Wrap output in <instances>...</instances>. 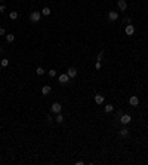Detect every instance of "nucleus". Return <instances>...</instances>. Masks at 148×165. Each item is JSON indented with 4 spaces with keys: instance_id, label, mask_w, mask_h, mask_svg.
I'll return each instance as SVG.
<instances>
[{
    "instance_id": "obj_1",
    "label": "nucleus",
    "mask_w": 148,
    "mask_h": 165,
    "mask_svg": "<svg viewBox=\"0 0 148 165\" xmlns=\"http://www.w3.org/2000/svg\"><path fill=\"white\" fill-rule=\"evenodd\" d=\"M40 18H42V14L40 12H31L30 14V21H31V23H39Z\"/></svg>"
},
{
    "instance_id": "obj_2",
    "label": "nucleus",
    "mask_w": 148,
    "mask_h": 165,
    "mask_svg": "<svg viewBox=\"0 0 148 165\" xmlns=\"http://www.w3.org/2000/svg\"><path fill=\"white\" fill-rule=\"evenodd\" d=\"M51 110L53 113H61V110H62V106L59 103H53L52 104V107H51Z\"/></svg>"
},
{
    "instance_id": "obj_3",
    "label": "nucleus",
    "mask_w": 148,
    "mask_h": 165,
    "mask_svg": "<svg viewBox=\"0 0 148 165\" xmlns=\"http://www.w3.org/2000/svg\"><path fill=\"white\" fill-rule=\"evenodd\" d=\"M126 34H127V36H132L133 34V33H135V27H133V24H127V25H126Z\"/></svg>"
},
{
    "instance_id": "obj_4",
    "label": "nucleus",
    "mask_w": 148,
    "mask_h": 165,
    "mask_svg": "<svg viewBox=\"0 0 148 165\" xmlns=\"http://www.w3.org/2000/svg\"><path fill=\"white\" fill-rule=\"evenodd\" d=\"M129 103H130V106L136 107V106H138V104H139V98L136 97V95H132V97L129 98Z\"/></svg>"
},
{
    "instance_id": "obj_5",
    "label": "nucleus",
    "mask_w": 148,
    "mask_h": 165,
    "mask_svg": "<svg viewBox=\"0 0 148 165\" xmlns=\"http://www.w3.org/2000/svg\"><path fill=\"white\" fill-rule=\"evenodd\" d=\"M67 74H68V78H76V76H77V70H76L74 67H70L67 70Z\"/></svg>"
},
{
    "instance_id": "obj_6",
    "label": "nucleus",
    "mask_w": 148,
    "mask_h": 165,
    "mask_svg": "<svg viewBox=\"0 0 148 165\" xmlns=\"http://www.w3.org/2000/svg\"><path fill=\"white\" fill-rule=\"evenodd\" d=\"M122 124H124V125H127V124H130V120H132V118L129 116V115H122Z\"/></svg>"
},
{
    "instance_id": "obj_7",
    "label": "nucleus",
    "mask_w": 148,
    "mask_h": 165,
    "mask_svg": "<svg viewBox=\"0 0 148 165\" xmlns=\"http://www.w3.org/2000/svg\"><path fill=\"white\" fill-rule=\"evenodd\" d=\"M108 19L110 21H117L118 19V14L117 12H110L108 14Z\"/></svg>"
},
{
    "instance_id": "obj_8",
    "label": "nucleus",
    "mask_w": 148,
    "mask_h": 165,
    "mask_svg": "<svg viewBox=\"0 0 148 165\" xmlns=\"http://www.w3.org/2000/svg\"><path fill=\"white\" fill-rule=\"evenodd\" d=\"M117 6L122 9V10H126V8H127V5H126V0H118V2H117Z\"/></svg>"
},
{
    "instance_id": "obj_9",
    "label": "nucleus",
    "mask_w": 148,
    "mask_h": 165,
    "mask_svg": "<svg viewBox=\"0 0 148 165\" xmlns=\"http://www.w3.org/2000/svg\"><path fill=\"white\" fill-rule=\"evenodd\" d=\"M68 79H70V78H68V74H61V76L58 78V80L61 82V83H67Z\"/></svg>"
},
{
    "instance_id": "obj_10",
    "label": "nucleus",
    "mask_w": 148,
    "mask_h": 165,
    "mask_svg": "<svg viewBox=\"0 0 148 165\" xmlns=\"http://www.w3.org/2000/svg\"><path fill=\"white\" fill-rule=\"evenodd\" d=\"M95 103H96V104H102V103H104V95L96 94V95H95Z\"/></svg>"
},
{
    "instance_id": "obj_11",
    "label": "nucleus",
    "mask_w": 148,
    "mask_h": 165,
    "mask_svg": "<svg viewBox=\"0 0 148 165\" xmlns=\"http://www.w3.org/2000/svg\"><path fill=\"white\" fill-rule=\"evenodd\" d=\"M42 94H43V95H47V94H51V86H49V85L43 86V88H42Z\"/></svg>"
},
{
    "instance_id": "obj_12",
    "label": "nucleus",
    "mask_w": 148,
    "mask_h": 165,
    "mask_svg": "<svg viewBox=\"0 0 148 165\" xmlns=\"http://www.w3.org/2000/svg\"><path fill=\"white\" fill-rule=\"evenodd\" d=\"M120 135H122V137H127V135H129V129H127V128L120 129Z\"/></svg>"
},
{
    "instance_id": "obj_13",
    "label": "nucleus",
    "mask_w": 148,
    "mask_h": 165,
    "mask_svg": "<svg viewBox=\"0 0 148 165\" xmlns=\"http://www.w3.org/2000/svg\"><path fill=\"white\" fill-rule=\"evenodd\" d=\"M42 15L49 16V15H51V9H49V8H43V9H42Z\"/></svg>"
},
{
    "instance_id": "obj_14",
    "label": "nucleus",
    "mask_w": 148,
    "mask_h": 165,
    "mask_svg": "<svg viewBox=\"0 0 148 165\" xmlns=\"http://www.w3.org/2000/svg\"><path fill=\"white\" fill-rule=\"evenodd\" d=\"M104 110H105V112H107V113H111V112H113V110H114V107L111 106V104H107V106H105V107H104Z\"/></svg>"
},
{
    "instance_id": "obj_15",
    "label": "nucleus",
    "mask_w": 148,
    "mask_h": 165,
    "mask_svg": "<svg viewBox=\"0 0 148 165\" xmlns=\"http://www.w3.org/2000/svg\"><path fill=\"white\" fill-rule=\"evenodd\" d=\"M6 40H8L9 43H12V42L15 40V36H13V34H6Z\"/></svg>"
},
{
    "instance_id": "obj_16",
    "label": "nucleus",
    "mask_w": 148,
    "mask_h": 165,
    "mask_svg": "<svg viewBox=\"0 0 148 165\" xmlns=\"http://www.w3.org/2000/svg\"><path fill=\"white\" fill-rule=\"evenodd\" d=\"M56 122H58V124H62V122H64V116H62L61 113H58V116H56Z\"/></svg>"
},
{
    "instance_id": "obj_17",
    "label": "nucleus",
    "mask_w": 148,
    "mask_h": 165,
    "mask_svg": "<svg viewBox=\"0 0 148 165\" xmlns=\"http://www.w3.org/2000/svg\"><path fill=\"white\" fill-rule=\"evenodd\" d=\"M9 18H10V19H16V18H18V12H10Z\"/></svg>"
},
{
    "instance_id": "obj_18",
    "label": "nucleus",
    "mask_w": 148,
    "mask_h": 165,
    "mask_svg": "<svg viewBox=\"0 0 148 165\" xmlns=\"http://www.w3.org/2000/svg\"><path fill=\"white\" fill-rule=\"evenodd\" d=\"M0 64H2V67H8L9 60H2V61H0Z\"/></svg>"
},
{
    "instance_id": "obj_19",
    "label": "nucleus",
    "mask_w": 148,
    "mask_h": 165,
    "mask_svg": "<svg viewBox=\"0 0 148 165\" xmlns=\"http://www.w3.org/2000/svg\"><path fill=\"white\" fill-rule=\"evenodd\" d=\"M36 73H37V74H39V76H42L43 73H45V70H43L42 67H37V70H36Z\"/></svg>"
},
{
    "instance_id": "obj_20",
    "label": "nucleus",
    "mask_w": 148,
    "mask_h": 165,
    "mask_svg": "<svg viewBox=\"0 0 148 165\" xmlns=\"http://www.w3.org/2000/svg\"><path fill=\"white\" fill-rule=\"evenodd\" d=\"M47 74L53 78V76H56V71H55V70H49V71H47Z\"/></svg>"
},
{
    "instance_id": "obj_21",
    "label": "nucleus",
    "mask_w": 148,
    "mask_h": 165,
    "mask_svg": "<svg viewBox=\"0 0 148 165\" xmlns=\"http://www.w3.org/2000/svg\"><path fill=\"white\" fill-rule=\"evenodd\" d=\"M101 67H102V65H101V61H96V64H95V69H96V70H101Z\"/></svg>"
},
{
    "instance_id": "obj_22",
    "label": "nucleus",
    "mask_w": 148,
    "mask_h": 165,
    "mask_svg": "<svg viewBox=\"0 0 148 165\" xmlns=\"http://www.w3.org/2000/svg\"><path fill=\"white\" fill-rule=\"evenodd\" d=\"M4 33H6V30H4V27H0V36H4Z\"/></svg>"
},
{
    "instance_id": "obj_23",
    "label": "nucleus",
    "mask_w": 148,
    "mask_h": 165,
    "mask_svg": "<svg viewBox=\"0 0 148 165\" xmlns=\"http://www.w3.org/2000/svg\"><path fill=\"white\" fill-rule=\"evenodd\" d=\"M123 23H126V24H130V23H132V19H130V18H124V19H123Z\"/></svg>"
},
{
    "instance_id": "obj_24",
    "label": "nucleus",
    "mask_w": 148,
    "mask_h": 165,
    "mask_svg": "<svg viewBox=\"0 0 148 165\" xmlns=\"http://www.w3.org/2000/svg\"><path fill=\"white\" fill-rule=\"evenodd\" d=\"M102 55H104V52L101 51L99 54H98V61H101V60H102Z\"/></svg>"
},
{
    "instance_id": "obj_25",
    "label": "nucleus",
    "mask_w": 148,
    "mask_h": 165,
    "mask_svg": "<svg viewBox=\"0 0 148 165\" xmlns=\"http://www.w3.org/2000/svg\"><path fill=\"white\" fill-rule=\"evenodd\" d=\"M4 9H6V8H4V5H2V6H0V12H4Z\"/></svg>"
},
{
    "instance_id": "obj_26",
    "label": "nucleus",
    "mask_w": 148,
    "mask_h": 165,
    "mask_svg": "<svg viewBox=\"0 0 148 165\" xmlns=\"http://www.w3.org/2000/svg\"><path fill=\"white\" fill-rule=\"evenodd\" d=\"M2 51H3V49H2V46H0V52H2Z\"/></svg>"
},
{
    "instance_id": "obj_27",
    "label": "nucleus",
    "mask_w": 148,
    "mask_h": 165,
    "mask_svg": "<svg viewBox=\"0 0 148 165\" xmlns=\"http://www.w3.org/2000/svg\"><path fill=\"white\" fill-rule=\"evenodd\" d=\"M0 70H2V64H0Z\"/></svg>"
},
{
    "instance_id": "obj_28",
    "label": "nucleus",
    "mask_w": 148,
    "mask_h": 165,
    "mask_svg": "<svg viewBox=\"0 0 148 165\" xmlns=\"http://www.w3.org/2000/svg\"><path fill=\"white\" fill-rule=\"evenodd\" d=\"M0 2H2V0H0Z\"/></svg>"
}]
</instances>
